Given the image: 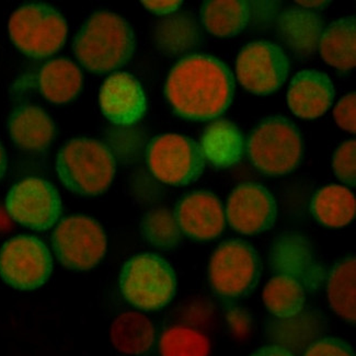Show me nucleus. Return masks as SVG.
<instances>
[{
  "label": "nucleus",
  "instance_id": "1",
  "mask_svg": "<svg viewBox=\"0 0 356 356\" xmlns=\"http://www.w3.org/2000/svg\"><path fill=\"white\" fill-rule=\"evenodd\" d=\"M235 91L229 68L216 57L191 55L179 60L165 83L169 104L182 119L209 121L224 113Z\"/></svg>",
  "mask_w": 356,
  "mask_h": 356
},
{
  "label": "nucleus",
  "instance_id": "2",
  "mask_svg": "<svg viewBox=\"0 0 356 356\" xmlns=\"http://www.w3.org/2000/svg\"><path fill=\"white\" fill-rule=\"evenodd\" d=\"M136 39L131 24L111 11L93 13L81 26L72 49L86 70L106 74L123 67L135 52Z\"/></svg>",
  "mask_w": 356,
  "mask_h": 356
},
{
  "label": "nucleus",
  "instance_id": "3",
  "mask_svg": "<svg viewBox=\"0 0 356 356\" xmlns=\"http://www.w3.org/2000/svg\"><path fill=\"white\" fill-rule=\"evenodd\" d=\"M56 171L72 193L95 196L111 186L116 161L106 145L88 137H77L68 140L57 154Z\"/></svg>",
  "mask_w": 356,
  "mask_h": 356
},
{
  "label": "nucleus",
  "instance_id": "4",
  "mask_svg": "<svg viewBox=\"0 0 356 356\" xmlns=\"http://www.w3.org/2000/svg\"><path fill=\"white\" fill-rule=\"evenodd\" d=\"M247 152L260 172L284 176L294 171L302 161V136L296 125L286 118L270 116L253 129Z\"/></svg>",
  "mask_w": 356,
  "mask_h": 356
},
{
  "label": "nucleus",
  "instance_id": "5",
  "mask_svg": "<svg viewBox=\"0 0 356 356\" xmlns=\"http://www.w3.org/2000/svg\"><path fill=\"white\" fill-rule=\"evenodd\" d=\"M120 289L134 307L146 312L161 309L176 295V272L155 253H140L129 259L122 268Z\"/></svg>",
  "mask_w": 356,
  "mask_h": 356
},
{
  "label": "nucleus",
  "instance_id": "6",
  "mask_svg": "<svg viewBox=\"0 0 356 356\" xmlns=\"http://www.w3.org/2000/svg\"><path fill=\"white\" fill-rule=\"evenodd\" d=\"M8 30L11 41L20 52L42 60L56 54L64 47L68 24L52 6L30 3L11 15Z\"/></svg>",
  "mask_w": 356,
  "mask_h": 356
},
{
  "label": "nucleus",
  "instance_id": "7",
  "mask_svg": "<svg viewBox=\"0 0 356 356\" xmlns=\"http://www.w3.org/2000/svg\"><path fill=\"white\" fill-rule=\"evenodd\" d=\"M261 270L260 259L252 245L241 239H229L215 249L209 260V285L222 298H241L256 289Z\"/></svg>",
  "mask_w": 356,
  "mask_h": 356
},
{
  "label": "nucleus",
  "instance_id": "8",
  "mask_svg": "<svg viewBox=\"0 0 356 356\" xmlns=\"http://www.w3.org/2000/svg\"><path fill=\"white\" fill-rule=\"evenodd\" d=\"M52 247L63 266L72 271H88L106 256L108 239L97 220L72 215L57 225Z\"/></svg>",
  "mask_w": 356,
  "mask_h": 356
},
{
  "label": "nucleus",
  "instance_id": "9",
  "mask_svg": "<svg viewBox=\"0 0 356 356\" xmlns=\"http://www.w3.org/2000/svg\"><path fill=\"white\" fill-rule=\"evenodd\" d=\"M147 163L152 176L169 186L193 184L204 171L200 145L180 134H163L150 142Z\"/></svg>",
  "mask_w": 356,
  "mask_h": 356
},
{
  "label": "nucleus",
  "instance_id": "10",
  "mask_svg": "<svg viewBox=\"0 0 356 356\" xmlns=\"http://www.w3.org/2000/svg\"><path fill=\"white\" fill-rule=\"evenodd\" d=\"M52 271V254L34 236L11 238L0 250V276L13 289H38L49 281Z\"/></svg>",
  "mask_w": 356,
  "mask_h": 356
},
{
  "label": "nucleus",
  "instance_id": "11",
  "mask_svg": "<svg viewBox=\"0 0 356 356\" xmlns=\"http://www.w3.org/2000/svg\"><path fill=\"white\" fill-rule=\"evenodd\" d=\"M6 209L15 222L36 232L52 228L63 212L56 188L43 179L24 178L9 190Z\"/></svg>",
  "mask_w": 356,
  "mask_h": 356
},
{
  "label": "nucleus",
  "instance_id": "12",
  "mask_svg": "<svg viewBox=\"0 0 356 356\" xmlns=\"http://www.w3.org/2000/svg\"><path fill=\"white\" fill-rule=\"evenodd\" d=\"M268 264L275 275L296 280L306 292H319L328 277L312 243L298 232H285L274 239L268 251Z\"/></svg>",
  "mask_w": 356,
  "mask_h": 356
},
{
  "label": "nucleus",
  "instance_id": "13",
  "mask_svg": "<svg viewBox=\"0 0 356 356\" xmlns=\"http://www.w3.org/2000/svg\"><path fill=\"white\" fill-rule=\"evenodd\" d=\"M289 57L280 45L257 41L245 45L236 60L237 79L245 90L268 96L281 88L289 77Z\"/></svg>",
  "mask_w": 356,
  "mask_h": 356
},
{
  "label": "nucleus",
  "instance_id": "14",
  "mask_svg": "<svg viewBox=\"0 0 356 356\" xmlns=\"http://www.w3.org/2000/svg\"><path fill=\"white\" fill-rule=\"evenodd\" d=\"M225 216L230 227L239 234L257 235L273 227L277 207L268 188L248 182L232 190Z\"/></svg>",
  "mask_w": 356,
  "mask_h": 356
},
{
  "label": "nucleus",
  "instance_id": "15",
  "mask_svg": "<svg viewBox=\"0 0 356 356\" xmlns=\"http://www.w3.org/2000/svg\"><path fill=\"white\" fill-rule=\"evenodd\" d=\"M101 110L116 125H133L143 119L147 100L140 81L129 72H114L101 86Z\"/></svg>",
  "mask_w": 356,
  "mask_h": 356
},
{
  "label": "nucleus",
  "instance_id": "16",
  "mask_svg": "<svg viewBox=\"0 0 356 356\" xmlns=\"http://www.w3.org/2000/svg\"><path fill=\"white\" fill-rule=\"evenodd\" d=\"M175 216L182 234L200 241L218 237L226 220L222 202L209 191L186 194L179 201Z\"/></svg>",
  "mask_w": 356,
  "mask_h": 356
},
{
  "label": "nucleus",
  "instance_id": "17",
  "mask_svg": "<svg viewBox=\"0 0 356 356\" xmlns=\"http://www.w3.org/2000/svg\"><path fill=\"white\" fill-rule=\"evenodd\" d=\"M328 330L325 315L315 308H304L289 318H268L266 336L272 344L286 348L295 356L304 353L308 346L323 338Z\"/></svg>",
  "mask_w": 356,
  "mask_h": 356
},
{
  "label": "nucleus",
  "instance_id": "18",
  "mask_svg": "<svg viewBox=\"0 0 356 356\" xmlns=\"http://www.w3.org/2000/svg\"><path fill=\"white\" fill-rule=\"evenodd\" d=\"M334 93V86L325 72L302 70L297 72L289 86L287 104L298 118L317 119L331 108Z\"/></svg>",
  "mask_w": 356,
  "mask_h": 356
},
{
  "label": "nucleus",
  "instance_id": "19",
  "mask_svg": "<svg viewBox=\"0 0 356 356\" xmlns=\"http://www.w3.org/2000/svg\"><path fill=\"white\" fill-rule=\"evenodd\" d=\"M280 39L300 57L315 54L323 33V19L318 13L304 8L283 11L276 22Z\"/></svg>",
  "mask_w": 356,
  "mask_h": 356
},
{
  "label": "nucleus",
  "instance_id": "20",
  "mask_svg": "<svg viewBox=\"0 0 356 356\" xmlns=\"http://www.w3.org/2000/svg\"><path fill=\"white\" fill-rule=\"evenodd\" d=\"M8 132L20 149L38 152L47 149L55 138L51 116L35 106H20L9 116Z\"/></svg>",
  "mask_w": 356,
  "mask_h": 356
},
{
  "label": "nucleus",
  "instance_id": "21",
  "mask_svg": "<svg viewBox=\"0 0 356 356\" xmlns=\"http://www.w3.org/2000/svg\"><path fill=\"white\" fill-rule=\"evenodd\" d=\"M200 148L205 161L217 168H229L241 161L245 140L235 123L220 119L205 127Z\"/></svg>",
  "mask_w": 356,
  "mask_h": 356
},
{
  "label": "nucleus",
  "instance_id": "22",
  "mask_svg": "<svg viewBox=\"0 0 356 356\" xmlns=\"http://www.w3.org/2000/svg\"><path fill=\"white\" fill-rule=\"evenodd\" d=\"M154 40L165 54H184L201 43V28L191 13H171L156 24Z\"/></svg>",
  "mask_w": 356,
  "mask_h": 356
},
{
  "label": "nucleus",
  "instance_id": "23",
  "mask_svg": "<svg viewBox=\"0 0 356 356\" xmlns=\"http://www.w3.org/2000/svg\"><path fill=\"white\" fill-rule=\"evenodd\" d=\"M323 60L337 70L348 72L356 65V21L354 17L339 19L323 30L319 42Z\"/></svg>",
  "mask_w": 356,
  "mask_h": 356
},
{
  "label": "nucleus",
  "instance_id": "24",
  "mask_svg": "<svg viewBox=\"0 0 356 356\" xmlns=\"http://www.w3.org/2000/svg\"><path fill=\"white\" fill-rule=\"evenodd\" d=\"M83 87V74L72 60L57 58L40 70L39 88L51 104H65L75 99Z\"/></svg>",
  "mask_w": 356,
  "mask_h": 356
},
{
  "label": "nucleus",
  "instance_id": "25",
  "mask_svg": "<svg viewBox=\"0 0 356 356\" xmlns=\"http://www.w3.org/2000/svg\"><path fill=\"white\" fill-rule=\"evenodd\" d=\"M312 212L323 226L346 227L355 217V196L346 186H323L312 197Z\"/></svg>",
  "mask_w": 356,
  "mask_h": 356
},
{
  "label": "nucleus",
  "instance_id": "26",
  "mask_svg": "<svg viewBox=\"0 0 356 356\" xmlns=\"http://www.w3.org/2000/svg\"><path fill=\"white\" fill-rule=\"evenodd\" d=\"M250 6L243 0L207 1L201 9L202 24L217 38H230L241 33L250 19Z\"/></svg>",
  "mask_w": 356,
  "mask_h": 356
},
{
  "label": "nucleus",
  "instance_id": "27",
  "mask_svg": "<svg viewBox=\"0 0 356 356\" xmlns=\"http://www.w3.org/2000/svg\"><path fill=\"white\" fill-rule=\"evenodd\" d=\"M112 344L118 351L129 355L147 352L155 341V328L146 316L127 312L116 317L110 329Z\"/></svg>",
  "mask_w": 356,
  "mask_h": 356
},
{
  "label": "nucleus",
  "instance_id": "28",
  "mask_svg": "<svg viewBox=\"0 0 356 356\" xmlns=\"http://www.w3.org/2000/svg\"><path fill=\"white\" fill-rule=\"evenodd\" d=\"M356 260L348 257L329 272L327 292L331 308L348 323L356 321Z\"/></svg>",
  "mask_w": 356,
  "mask_h": 356
},
{
  "label": "nucleus",
  "instance_id": "29",
  "mask_svg": "<svg viewBox=\"0 0 356 356\" xmlns=\"http://www.w3.org/2000/svg\"><path fill=\"white\" fill-rule=\"evenodd\" d=\"M266 309L273 317L289 318L302 312L306 304V291L296 280L274 275L262 294Z\"/></svg>",
  "mask_w": 356,
  "mask_h": 356
},
{
  "label": "nucleus",
  "instance_id": "30",
  "mask_svg": "<svg viewBox=\"0 0 356 356\" xmlns=\"http://www.w3.org/2000/svg\"><path fill=\"white\" fill-rule=\"evenodd\" d=\"M143 238L154 248L171 250L182 241V232L177 222L175 213L165 207L148 211L140 222Z\"/></svg>",
  "mask_w": 356,
  "mask_h": 356
},
{
  "label": "nucleus",
  "instance_id": "31",
  "mask_svg": "<svg viewBox=\"0 0 356 356\" xmlns=\"http://www.w3.org/2000/svg\"><path fill=\"white\" fill-rule=\"evenodd\" d=\"M159 350L161 356H209L211 342L195 329L176 325L163 333Z\"/></svg>",
  "mask_w": 356,
  "mask_h": 356
},
{
  "label": "nucleus",
  "instance_id": "32",
  "mask_svg": "<svg viewBox=\"0 0 356 356\" xmlns=\"http://www.w3.org/2000/svg\"><path fill=\"white\" fill-rule=\"evenodd\" d=\"M332 167L337 178L343 184L354 186L356 179V142L342 143L333 155Z\"/></svg>",
  "mask_w": 356,
  "mask_h": 356
},
{
  "label": "nucleus",
  "instance_id": "33",
  "mask_svg": "<svg viewBox=\"0 0 356 356\" xmlns=\"http://www.w3.org/2000/svg\"><path fill=\"white\" fill-rule=\"evenodd\" d=\"M304 356H355V354L353 348L346 341L325 337L308 346Z\"/></svg>",
  "mask_w": 356,
  "mask_h": 356
},
{
  "label": "nucleus",
  "instance_id": "34",
  "mask_svg": "<svg viewBox=\"0 0 356 356\" xmlns=\"http://www.w3.org/2000/svg\"><path fill=\"white\" fill-rule=\"evenodd\" d=\"M225 316L230 333L236 340L245 341L250 337L253 328V318L248 310L236 306L229 308Z\"/></svg>",
  "mask_w": 356,
  "mask_h": 356
},
{
  "label": "nucleus",
  "instance_id": "35",
  "mask_svg": "<svg viewBox=\"0 0 356 356\" xmlns=\"http://www.w3.org/2000/svg\"><path fill=\"white\" fill-rule=\"evenodd\" d=\"M355 106V92L348 93L339 101L333 111V115L339 127L352 134L356 132Z\"/></svg>",
  "mask_w": 356,
  "mask_h": 356
},
{
  "label": "nucleus",
  "instance_id": "36",
  "mask_svg": "<svg viewBox=\"0 0 356 356\" xmlns=\"http://www.w3.org/2000/svg\"><path fill=\"white\" fill-rule=\"evenodd\" d=\"M145 8L156 15H171L180 8L182 1H142Z\"/></svg>",
  "mask_w": 356,
  "mask_h": 356
},
{
  "label": "nucleus",
  "instance_id": "37",
  "mask_svg": "<svg viewBox=\"0 0 356 356\" xmlns=\"http://www.w3.org/2000/svg\"><path fill=\"white\" fill-rule=\"evenodd\" d=\"M250 356H295L286 348L276 344H268V346H261L257 348L256 351L251 353Z\"/></svg>",
  "mask_w": 356,
  "mask_h": 356
},
{
  "label": "nucleus",
  "instance_id": "38",
  "mask_svg": "<svg viewBox=\"0 0 356 356\" xmlns=\"http://www.w3.org/2000/svg\"><path fill=\"white\" fill-rule=\"evenodd\" d=\"M7 165H8V159H7V154H6L5 148L0 143V180L5 176L6 170H7Z\"/></svg>",
  "mask_w": 356,
  "mask_h": 356
},
{
  "label": "nucleus",
  "instance_id": "39",
  "mask_svg": "<svg viewBox=\"0 0 356 356\" xmlns=\"http://www.w3.org/2000/svg\"><path fill=\"white\" fill-rule=\"evenodd\" d=\"M297 5L302 6V8H321L328 5L329 1H296Z\"/></svg>",
  "mask_w": 356,
  "mask_h": 356
}]
</instances>
